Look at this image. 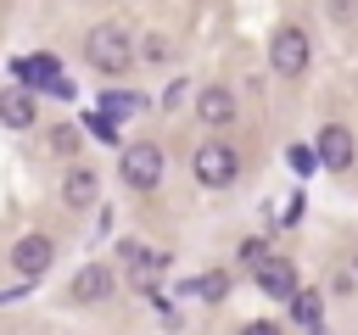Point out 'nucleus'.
<instances>
[{
  "label": "nucleus",
  "instance_id": "1",
  "mask_svg": "<svg viewBox=\"0 0 358 335\" xmlns=\"http://www.w3.org/2000/svg\"><path fill=\"white\" fill-rule=\"evenodd\" d=\"M84 56H90V67H95V73L117 78V73H129V61H134V39H129L117 22H101V28H90Z\"/></svg>",
  "mask_w": 358,
  "mask_h": 335
},
{
  "label": "nucleus",
  "instance_id": "2",
  "mask_svg": "<svg viewBox=\"0 0 358 335\" xmlns=\"http://www.w3.org/2000/svg\"><path fill=\"white\" fill-rule=\"evenodd\" d=\"M308 56H313V45H308V34L302 28H274V39H268V67L280 73V78H302L308 73Z\"/></svg>",
  "mask_w": 358,
  "mask_h": 335
},
{
  "label": "nucleus",
  "instance_id": "3",
  "mask_svg": "<svg viewBox=\"0 0 358 335\" xmlns=\"http://www.w3.org/2000/svg\"><path fill=\"white\" fill-rule=\"evenodd\" d=\"M235 173H241V156H235V145H224V140H207V145H196V179H201L207 190H224Z\"/></svg>",
  "mask_w": 358,
  "mask_h": 335
},
{
  "label": "nucleus",
  "instance_id": "4",
  "mask_svg": "<svg viewBox=\"0 0 358 335\" xmlns=\"http://www.w3.org/2000/svg\"><path fill=\"white\" fill-rule=\"evenodd\" d=\"M123 179L134 184V190H157V179H162V151L151 145V140H140V145H129L123 151Z\"/></svg>",
  "mask_w": 358,
  "mask_h": 335
},
{
  "label": "nucleus",
  "instance_id": "5",
  "mask_svg": "<svg viewBox=\"0 0 358 335\" xmlns=\"http://www.w3.org/2000/svg\"><path fill=\"white\" fill-rule=\"evenodd\" d=\"M330 173H347L352 168V156H358V145H352V134L341 128V123H330V128H319V151H313Z\"/></svg>",
  "mask_w": 358,
  "mask_h": 335
},
{
  "label": "nucleus",
  "instance_id": "6",
  "mask_svg": "<svg viewBox=\"0 0 358 335\" xmlns=\"http://www.w3.org/2000/svg\"><path fill=\"white\" fill-rule=\"evenodd\" d=\"M50 257H56V251H50L45 234H22V240L11 246V268H17L22 279H39V274L50 268Z\"/></svg>",
  "mask_w": 358,
  "mask_h": 335
},
{
  "label": "nucleus",
  "instance_id": "7",
  "mask_svg": "<svg viewBox=\"0 0 358 335\" xmlns=\"http://www.w3.org/2000/svg\"><path fill=\"white\" fill-rule=\"evenodd\" d=\"M257 285H263V296H274V302H291L302 285H296V268L285 262V257H263L257 262Z\"/></svg>",
  "mask_w": 358,
  "mask_h": 335
},
{
  "label": "nucleus",
  "instance_id": "8",
  "mask_svg": "<svg viewBox=\"0 0 358 335\" xmlns=\"http://www.w3.org/2000/svg\"><path fill=\"white\" fill-rule=\"evenodd\" d=\"M196 117H201L207 128H218V123H229V117H235V95H229L224 84H213V89H201V95H196Z\"/></svg>",
  "mask_w": 358,
  "mask_h": 335
},
{
  "label": "nucleus",
  "instance_id": "9",
  "mask_svg": "<svg viewBox=\"0 0 358 335\" xmlns=\"http://www.w3.org/2000/svg\"><path fill=\"white\" fill-rule=\"evenodd\" d=\"M0 123L6 128H28L34 123V95L28 89H6L0 95Z\"/></svg>",
  "mask_w": 358,
  "mask_h": 335
},
{
  "label": "nucleus",
  "instance_id": "10",
  "mask_svg": "<svg viewBox=\"0 0 358 335\" xmlns=\"http://www.w3.org/2000/svg\"><path fill=\"white\" fill-rule=\"evenodd\" d=\"M62 201H67V207H90V201H95V173H90V168H73V173L62 179Z\"/></svg>",
  "mask_w": 358,
  "mask_h": 335
},
{
  "label": "nucleus",
  "instance_id": "11",
  "mask_svg": "<svg viewBox=\"0 0 358 335\" xmlns=\"http://www.w3.org/2000/svg\"><path fill=\"white\" fill-rule=\"evenodd\" d=\"M117 257H123V268H129L134 279H151V274L162 268V257H151V251H145V246H134V240H123V246H117Z\"/></svg>",
  "mask_w": 358,
  "mask_h": 335
},
{
  "label": "nucleus",
  "instance_id": "12",
  "mask_svg": "<svg viewBox=\"0 0 358 335\" xmlns=\"http://www.w3.org/2000/svg\"><path fill=\"white\" fill-rule=\"evenodd\" d=\"M106 290H112V274H106V268H95V262L73 279V296H78V302H101Z\"/></svg>",
  "mask_w": 358,
  "mask_h": 335
},
{
  "label": "nucleus",
  "instance_id": "13",
  "mask_svg": "<svg viewBox=\"0 0 358 335\" xmlns=\"http://www.w3.org/2000/svg\"><path fill=\"white\" fill-rule=\"evenodd\" d=\"M291 318L313 329V324H319V290H296V296H291Z\"/></svg>",
  "mask_w": 358,
  "mask_h": 335
},
{
  "label": "nucleus",
  "instance_id": "14",
  "mask_svg": "<svg viewBox=\"0 0 358 335\" xmlns=\"http://www.w3.org/2000/svg\"><path fill=\"white\" fill-rule=\"evenodd\" d=\"M50 151H56V156H73V151H78V128H67V123L50 128Z\"/></svg>",
  "mask_w": 358,
  "mask_h": 335
},
{
  "label": "nucleus",
  "instance_id": "15",
  "mask_svg": "<svg viewBox=\"0 0 358 335\" xmlns=\"http://www.w3.org/2000/svg\"><path fill=\"white\" fill-rule=\"evenodd\" d=\"M22 73H28L34 84H56V61H50V56H34V61H28Z\"/></svg>",
  "mask_w": 358,
  "mask_h": 335
},
{
  "label": "nucleus",
  "instance_id": "16",
  "mask_svg": "<svg viewBox=\"0 0 358 335\" xmlns=\"http://www.w3.org/2000/svg\"><path fill=\"white\" fill-rule=\"evenodd\" d=\"M106 100V117H123V112H134V100L140 95H129V89H112V95H101Z\"/></svg>",
  "mask_w": 358,
  "mask_h": 335
},
{
  "label": "nucleus",
  "instance_id": "17",
  "mask_svg": "<svg viewBox=\"0 0 358 335\" xmlns=\"http://www.w3.org/2000/svg\"><path fill=\"white\" fill-rule=\"evenodd\" d=\"M196 290H201L207 302H218V296L229 290V274H201V285H196Z\"/></svg>",
  "mask_w": 358,
  "mask_h": 335
},
{
  "label": "nucleus",
  "instance_id": "18",
  "mask_svg": "<svg viewBox=\"0 0 358 335\" xmlns=\"http://www.w3.org/2000/svg\"><path fill=\"white\" fill-rule=\"evenodd\" d=\"M145 61H168V45H162V39H157V34H151V39H145Z\"/></svg>",
  "mask_w": 358,
  "mask_h": 335
},
{
  "label": "nucleus",
  "instance_id": "19",
  "mask_svg": "<svg viewBox=\"0 0 358 335\" xmlns=\"http://www.w3.org/2000/svg\"><path fill=\"white\" fill-rule=\"evenodd\" d=\"M241 335H280V324H263L257 318V324H241Z\"/></svg>",
  "mask_w": 358,
  "mask_h": 335
}]
</instances>
